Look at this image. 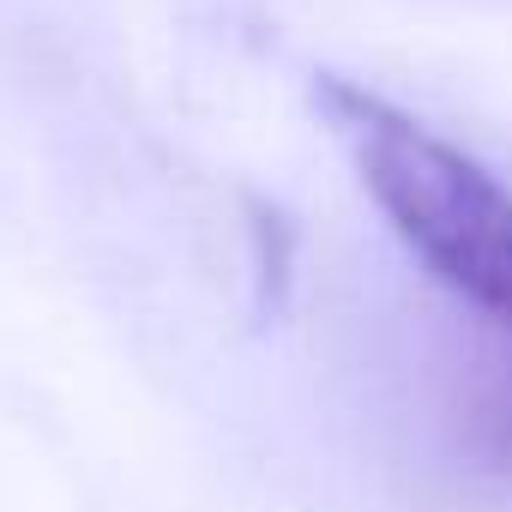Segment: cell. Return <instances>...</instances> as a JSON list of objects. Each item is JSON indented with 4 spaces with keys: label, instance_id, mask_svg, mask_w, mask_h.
I'll return each instance as SVG.
<instances>
[{
    "label": "cell",
    "instance_id": "obj_1",
    "mask_svg": "<svg viewBox=\"0 0 512 512\" xmlns=\"http://www.w3.org/2000/svg\"><path fill=\"white\" fill-rule=\"evenodd\" d=\"M314 109L404 247L458 302L512 332V193L476 157L356 79L320 73Z\"/></svg>",
    "mask_w": 512,
    "mask_h": 512
}]
</instances>
